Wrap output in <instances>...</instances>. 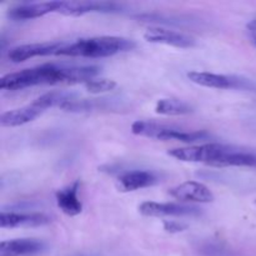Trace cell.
<instances>
[{
    "label": "cell",
    "mask_w": 256,
    "mask_h": 256,
    "mask_svg": "<svg viewBox=\"0 0 256 256\" xmlns=\"http://www.w3.org/2000/svg\"><path fill=\"white\" fill-rule=\"evenodd\" d=\"M75 98L74 95L70 94V92H50L46 94L42 95L40 98H38L36 100L32 102L35 108L40 109L42 112L49 109V108H55V106H62L65 102H69L70 99Z\"/></svg>",
    "instance_id": "19"
},
{
    "label": "cell",
    "mask_w": 256,
    "mask_h": 256,
    "mask_svg": "<svg viewBox=\"0 0 256 256\" xmlns=\"http://www.w3.org/2000/svg\"><path fill=\"white\" fill-rule=\"evenodd\" d=\"M132 132L139 135V136L162 140V142L175 140V142H189V144L190 142H206V140L212 139V135L202 130V132H189V130L180 129L176 126L158 124L154 122H142V120L132 122Z\"/></svg>",
    "instance_id": "3"
},
{
    "label": "cell",
    "mask_w": 256,
    "mask_h": 256,
    "mask_svg": "<svg viewBox=\"0 0 256 256\" xmlns=\"http://www.w3.org/2000/svg\"><path fill=\"white\" fill-rule=\"evenodd\" d=\"M42 110L35 108L34 105L30 104L28 106L19 108V109L9 110L5 112L0 115V124L4 128H15V126H22V125L32 122V120L36 119L40 114Z\"/></svg>",
    "instance_id": "16"
},
{
    "label": "cell",
    "mask_w": 256,
    "mask_h": 256,
    "mask_svg": "<svg viewBox=\"0 0 256 256\" xmlns=\"http://www.w3.org/2000/svg\"><path fill=\"white\" fill-rule=\"evenodd\" d=\"M252 44H254L256 46V34L252 35Z\"/></svg>",
    "instance_id": "23"
},
{
    "label": "cell",
    "mask_w": 256,
    "mask_h": 256,
    "mask_svg": "<svg viewBox=\"0 0 256 256\" xmlns=\"http://www.w3.org/2000/svg\"><path fill=\"white\" fill-rule=\"evenodd\" d=\"M64 42H35V44H25L14 48L9 52V59L12 62H22L25 60L32 59L38 56H49L58 55L60 49L64 46Z\"/></svg>",
    "instance_id": "7"
},
{
    "label": "cell",
    "mask_w": 256,
    "mask_h": 256,
    "mask_svg": "<svg viewBox=\"0 0 256 256\" xmlns=\"http://www.w3.org/2000/svg\"><path fill=\"white\" fill-rule=\"evenodd\" d=\"M122 6L106 2H60L58 12L68 16H82L88 12H116Z\"/></svg>",
    "instance_id": "10"
},
{
    "label": "cell",
    "mask_w": 256,
    "mask_h": 256,
    "mask_svg": "<svg viewBox=\"0 0 256 256\" xmlns=\"http://www.w3.org/2000/svg\"><path fill=\"white\" fill-rule=\"evenodd\" d=\"M60 2H28L20 4L12 8L8 12V16L12 20H32L36 18L44 16L49 12H58Z\"/></svg>",
    "instance_id": "11"
},
{
    "label": "cell",
    "mask_w": 256,
    "mask_h": 256,
    "mask_svg": "<svg viewBox=\"0 0 256 256\" xmlns=\"http://www.w3.org/2000/svg\"><path fill=\"white\" fill-rule=\"evenodd\" d=\"M214 166H246L256 168V152L228 146L226 152L215 162Z\"/></svg>",
    "instance_id": "17"
},
{
    "label": "cell",
    "mask_w": 256,
    "mask_h": 256,
    "mask_svg": "<svg viewBox=\"0 0 256 256\" xmlns=\"http://www.w3.org/2000/svg\"><path fill=\"white\" fill-rule=\"evenodd\" d=\"M186 229V225L182 224V222H172V220H166L164 222V230L170 232V234H176V232H182Z\"/></svg>",
    "instance_id": "21"
},
{
    "label": "cell",
    "mask_w": 256,
    "mask_h": 256,
    "mask_svg": "<svg viewBox=\"0 0 256 256\" xmlns=\"http://www.w3.org/2000/svg\"><path fill=\"white\" fill-rule=\"evenodd\" d=\"M135 48L132 39L120 36H94L79 39L74 42H65L59 54L72 58H108Z\"/></svg>",
    "instance_id": "1"
},
{
    "label": "cell",
    "mask_w": 256,
    "mask_h": 256,
    "mask_svg": "<svg viewBox=\"0 0 256 256\" xmlns=\"http://www.w3.org/2000/svg\"><path fill=\"white\" fill-rule=\"evenodd\" d=\"M66 84V65L44 64L10 72L0 79L2 90H22L35 85Z\"/></svg>",
    "instance_id": "2"
},
{
    "label": "cell",
    "mask_w": 256,
    "mask_h": 256,
    "mask_svg": "<svg viewBox=\"0 0 256 256\" xmlns=\"http://www.w3.org/2000/svg\"><path fill=\"white\" fill-rule=\"evenodd\" d=\"M255 205H256V200H255Z\"/></svg>",
    "instance_id": "24"
},
{
    "label": "cell",
    "mask_w": 256,
    "mask_h": 256,
    "mask_svg": "<svg viewBox=\"0 0 256 256\" xmlns=\"http://www.w3.org/2000/svg\"><path fill=\"white\" fill-rule=\"evenodd\" d=\"M52 222V218L42 212H2L0 215V228L2 229H14V228H36L44 226Z\"/></svg>",
    "instance_id": "9"
},
{
    "label": "cell",
    "mask_w": 256,
    "mask_h": 256,
    "mask_svg": "<svg viewBox=\"0 0 256 256\" xmlns=\"http://www.w3.org/2000/svg\"><path fill=\"white\" fill-rule=\"evenodd\" d=\"M44 242L36 239L8 240L0 244V256L32 255L44 250Z\"/></svg>",
    "instance_id": "14"
},
{
    "label": "cell",
    "mask_w": 256,
    "mask_h": 256,
    "mask_svg": "<svg viewBox=\"0 0 256 256\" xmlns=\"http://www.w3.org/2000/svg\"><path fill=\"white\" fill-rule=\"evenodd\" d=\"M248 29L252 30L254 34H256V19L252 20V22H250L249 24H248Z\"/></svg>",
    "instance_id": "22"
},
{
    "label": "cell",
    "mask_w": 256,
    "mask_h": 256,
    "mask_svg": "<svg viewBox=\"0 0 256 256\" xmlns=\"http://www.w3.org/2000/svg\"><path fill=\"white\" fill-rule=\"evenodd\" d=\"M144 38L149 42L169 45V46L179 48V49H189V48H194L196 45L194 38L189 36L184 32L164 29V28H152L145 32Z\"/></svg>",
    "instance_id": "8"
},
{
    "label": "cell",
    "mask_w": 256,
    "mask_h": 256,
    "mask_svg": "<svg viewBox=\"0 0 256 256\" xmlns=\"http://www.w3.org/2000/svg\"><path fill=\"white\" fill-rule=\"evenodd\" d=\"M79 186L80 182H74L69 186L64 188V189L59 190L55 194L56 198V204L60 208L64 214L69 215V216H76L82 212V204L80 202L79 196H78V192H79Z\"/></svg>",
    "instance_id": "15"
},
{
    "label": "cell",
    "mask_w": 256,
    "mask_h": 256,
    "mask_svg": "<svg viewBox=\"0 0 256 256\" xmlns=\"http://www.w3.org/2000/svg\"><path fill=\"white\" fill-rule=\"evenodd\" d=\"M84 86L90 94H104L114 90L116 88V82L112 79H94L84 84Z\"/></svg>",
    "instance_id": "20"
},
{
    "label": "cell",
    "mask_w": 256,
    "mask_h": 256,
    "mask_svg": "<svg viewBox=\"0 0 256 256\" xmlns=\"http://www.w3.org/2000/svg\"><path fill=\"white\" fill-rule=\"evenodd\" d=\"M159 178L150 170H130L119 176V186L122 192H135L155 185Z\"/></svg>",
    "instance_id": "12"
},
{
    "label": "cell",
    "mask_w": 256,
    "mask_h": 256,
    "mask_svg": "<svg viewBox=\"0 0 256 256\" xmlns=\"http://www.w3.org/2000/svg\"><path fill=\"white\" fill-rule=\"evenodd\" d=\"M188 78L195 84L212 88V89H235V88H240V79L228 76V75L212 74V72H188Z\"/></svg>",
    "instance_id": "13"
},
{
    "label": "cell",
    "mask_w": 256,
    "mask_h": 256,
    "mask_svg": "<svg viewBox=\"0 0 256 256\" xmlns=\"http://www.w3.org/2000/svg\"><path fill=\"white\" fill-rule=\"evenodd\" d=\"M139 212L144 216H198L202 214V209L176 202H145L139 206Z\"/></svg>",
    "instance_id": "5"
},
{
    "label": "cell",
    "mask_w": 256,
    "mask_h": 256,
    "mask_svg": "<svg viewBox=\"0 0 256 256\" xmlns=\"http://www.w3.org/2000/svg\"><path fill=\"white\" fill-rule=\"evenodd\" d=\"M170 196L182 202H200L209 204L214 202L215 196L206 185L198 182H185L169 190Z\"/></svg>",
    "instance_id": "6"
},
{
    "label": "cell",
    "mask_w": 256,
    "mask_h": 256,
    "mask_svg": "<svg viewBox=\"0 0 256 256\" xmlns=\"http://www.w3.org/2000/svg\"><path fill=\"white\" fill-rule=\"evenodd\" d=\"M229 145L222 144H205L198 146L178 148V149L169 150L168 154L180 162H205L208 165L214 166L215 162L226 152Z\"/></svg>",
    "instance_id": "4"
},
{
    "label": "cell",
    "mask_w": 256,
    "mask_h": 256,
    "mask_svg": "<svg viewBox=\"0 0 256 256\" xmlns=\"http://www.w3.org/2000/svg\"><path fill=\"white\" fill-rule=\"evenodd\" d=\"M194 112L188 102L178 99H160L155 105V112L170 116L188 115Z\"/></svg>",
    "instance_id": "18"
}]
</instances>
